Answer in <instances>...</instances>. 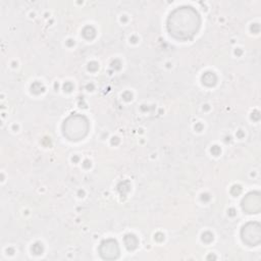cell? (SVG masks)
I'll return each mask as SVG.
<instances>
[{
	"instance_id": "obj_3",
	"label": "cell",
	"mask_w": 261,
	"mask_h": 261,
	"mask_svg": "<svg viewBox=\"0 0 261 261\" xmlns=\"http://www.w3.org/2000/svg\"><path fill=\"white\" fill-rule=\"evenodd\" d=\"M243 242L250 246H257L261 242V227L258 222H248L241 230Z\"/></svg>"
},
{
	"instance_id": "obj_4",
	"label": "cell",
	"mask_w": 261,
	"mask_h": 261,
	"mask_svg": "<svg viewBox=\"0 0 261 261\" xmlns=\"http://www.w3.org/2000/svg\"><path fill=\"white\" fill-rule=\"evenodd\" d=\"M242 208L245 212L258 213L261 209V197L258 192L249 193L242 201Z\"/></svg>"
},
{
	"instance_id": "obj_1",
	"label": "cell",
	"mask_w": 261,
	"mask_h": 261,
	"mask_svg": "<svg viewBox=\"0 0 261 261\" xmlns=\"http://www.w3.org/2000/svg\"><path fill=\"white\" fill-rule=\"evenodd\" d=\"M201 19L198 11L191 6L175 8L167 18V31L174 39L188 41L199 31Z\"/></svg>"
},
{
	"instance_id": "obj_5",
	"label": "cell",
	"mask_w": 261,
	"mask_h": 261,
	"mask_svg": "<svg viewBox=\"0 0 261 261\" xmlns=\"http://www.w3.org/2000/svg\"><path fill=\"white\" fill-rule=\"evenodd\" d=\"M99 253L103 259H116L119 255V248L114 240L103 241L99 247Z\"/></svg>"
},
{
	"instance_id": "obj_2",
	"label": "cell",
	"mask_w": 261,
	"mask_h": 261,
	"mask_svg": "<svg viewBox=\"0 0 261 261\" xmlns=\"http://www.w3.org/2000/svg\"><path fill=\"white\" fill-rule=\"evenodd\" d=\"M89 130L88 119L81 114H71L63 122L62 132L64 137L70 141L84 139Z\"/></svg>"
}]
</instances>
